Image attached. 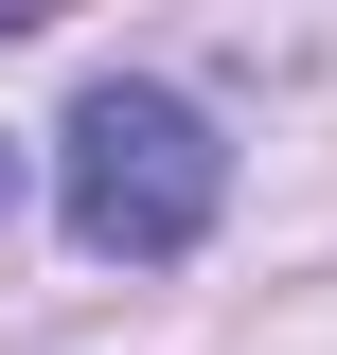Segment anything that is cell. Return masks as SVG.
I'll list each match as a JSON object with an SVG mask.
<instances>
[{
    "label": "cell",
    "instance_id": "1",
    "mask_svg": "<svg viewBox=\"0 0 337 355\" xmlns=\"http://www.w3.org/2000/svg\"><path fill=\"white\" fill-rule=\"evenodd\" d=\"M53 196H71V249L89 266H178L213 214H231V142H213L178 89L107 71L71 107V142H53Z\"/></svg>",
    "mask_w": 337,
    "mask_h": 355
},
{
    "label": "cell",
    "instance_id": "2",
    "mask_svg": "<svg viewBox=\"0 0 337 355\" xmlns=\"http://www.w3.org/2000/svg\"><path fill=\"white\" fill-rule=\"evenodd\" d=\"M0 214H18V142H0Z\"/></svg>",
    "mask_w": 337,
    "mask_h": 355
}]
</instances>
